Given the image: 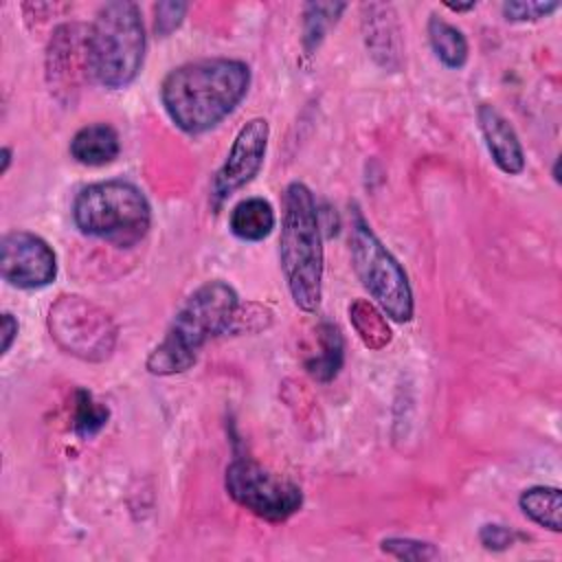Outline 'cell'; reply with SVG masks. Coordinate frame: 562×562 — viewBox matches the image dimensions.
<instances>
[{"instance_id":"1","label":"cell","mask_w":562,"mask_h":562,"mask_svg":"<svg viewBox=\"0 0 562 562\" xmlns=\"http://www.w3.org/2000/svg\"><path fill=\"white\" fill-rule=\"evenodd\" d=\"M248 86L250 68L246 61L228 57L195 59L167 72L160 83V103L180 132L195 136L233 114Z\"/></svg>"},{"instance_id":"2","label":"cell","mask_w":562,"mask_h":562,"mask_svg":"<svg viewBox=\"0 0 562 562\" xmlns=\"http://www.w3.org/2000/svg\"><path fill=\"white\" fill-rule=\"evenodd\" d=\"M239 296L222 279L204 281L173 314L165 336L149 351L145 367L154 375H176L189 371L200 349L215 336L228 334Z\"/></svg>"},{"instance_id":"3","label":"cell","mask_w":562,"mask_h":562,"mask_svg":"<svg viewBox=\"0 0 562 562\" xmlns=\"http://www.w3.org/2000/svg\"><path fill=\"white\" fill-rule=\"evenodd\" d=\"M279 261L294 305L316 312L323 296V233L314 193L305 182H290L281 200Z\"/></svg>"},{"instance_id":"4","label":"cell","mask_w":562,"mask_h":562,"mask_svg":"<svg viewBox=\"0 0 562 562\" xmlns=\"http://www.w3.org/2000/svg\"><path fill=\"white\" fill-rule=\"evenodd\" d=\"M72 220L86 237L132 248L149 233L151 206L134 182L112 178L92 182L75 195Z\"/></svg>"},{"instance_id":"5","label":"cell","mask_w":562,"mask_h":562,"mask_svg":"<svg viewBox=\"0 0 562 562\" xmlns=\"http://www.w3.org/2000/svg\"><path fill=\"white\" fill-rule=\"evenodd\" d=\"M90 72L108 90L127 88L145 61L147 35L136 2L116 0L103 4L90 24Z\"/></svg>"},{"instance_id":"6","label":"cell","mask_w":562,"mask_h":562,"mask_svg":"<svg viewBox=\"0 0 562 562\" xmlns=\"http://www.w3.org/2000/svg\"><path fill=\"white\" fill-rule=\"evenodd\" d=\"M349 250L353 270L375 305L395 323H408L415 314L413 288L404 266L373 233L362 211L353 206L349 224Z\"/></svg>"},{"instance_id":"7","label":"cell","mask_w":562,"mask_h":562,"mask_svg":"<svg viewBox=\"0 0 562 562\" xmlns=\"http://www.w3.org/2000/svg\"><path fill=\"white\" fill-rule=\"evenodd\" d=\"M46 321L57 347L83 362L108 360L119 340V327L110 312L79 294H61L50 305Z\"/></svg>"},{"instance_id":"8","label":"cell","mask_w":562,"mask_h":562,"mask_svg":"<svg viewBox=\"0 0 562 562\" xmlns=\"http://www.w3.org/2000/svg\"><path fill=\"white\" fill-rule=\"evenodd\" d=\"M224 487L239 507L268 522H283L303 505L296 483L272 474L250 457H235L228 463Z\"/></svg>"},{"instance_id":"9","label":"cell","mask_w":562,"mask_h":562,"mask_svg":"<svg viewBox=\"0 0 562 562\" xmlns=\"http://www.w3.org/2000/svg\"><path fill=\"white\" fill-rule=\"evenodd\" d=\"M90 26L79 22L59 24L46 46V83L61 105H72L90 72Z\"/></svg>"},{"instance_id":"10","label":"cell","mask_w":562,"mask_h":562,"mask_svg":"<svg viewBox=\"0 0 562 562\" xmlns=\"http://www.w3.org/2000/svg\"><path fill=\"white\" fill-rule=\"evenodd\" d=\"M270 140V125L255 116L244 123L226 154V160L211 180V204L220 209L233 193L244 189L261 171Z\"/></svg>"},{"instance_id":"11","label":"cell","mask_w":562,"mask_h":562,"mask_svg":"<svg viewBox=\"0 0 562 562\" xmlns=\"http://www.w3.org/2000/svg\"><path fill=\"white\" fill-rule=\"evenodd\" d=\"M0 274L18 290H42L57 277V257L31 231H9L0 241Z\"/></svg>"},{"instance_id":"12","label":"cell","mask_w":562,"mask_h":562,"mask_svg":"<svg viewBox=\"0 0 562 562\" xmlns=\"http://www.w3.org/2000/svg\"><path fill=\"white\" fill-rule=\"evenodd\" d=\"M362 37L373 61L386 70H397L402 64V29L391 4H362Z\"/></svg>"},{"instance_id":"13","label":"cell","mask_w":562,"mask_h":562,"mask_svg":"<svg viewBox=\"0 0 562 562\" xmlns=\"http://www.w3.org/2000/svg\"><path fill=\"white\" fill-rule=\"evenodd\" d=\"M476 121L494 165L507 176H518L525 169V151L512 123L490 103L476 108Z\"/></svg>"},{"instance_id":"14","label":"cell","mask_w":562,"mask_h":562,"mask_svg":"<svg viewBox=\"0 0 562 562\" xmlns=\"http://www.w3.org/2000/svg\"><path fill=\"white\" fill-rule=\"evenodd\" d=\"M68 149L79 165L103 167L116 160L121 151V138L110 123H90L75 132Z\"/></svg>"},{"instance_id":"15","label":"cell","mask_w":562,"mask_h":562,"mask_svg":"<svg viewBox=\"0 0 562 562\" xmlns=\"http://www.w3.org/2000/svg\"><path fill=\"white\" fill-rule=\"evenodd\" d=\"M277 224L274 209L263 198H246L237 202L228 217L231 233L241 241H261L266 239Z\"/></svg>"},{"instance_id":"16","label":"cell","mask_w":562,"mask_h":562,"mask_svg":"<svg viewBox=\"0 0 562 562\" xmlns=\"http://www.w3.org/2000/svg\"><path fill=\"white\" fill-rule=\"evenodd\" d=\"M426 33H428V42H430V48H432L435 57L446 68L457 70V68L465 66V61L470 57V44H468L461 29H457L454 24L443 20L441 15L432 13L428 18Z\"/></svg>"},{"instance_id":"17","label":"cell","mask_w":562,"mask_h":562,"mask_svg":"<svg viewBox=\"0 0 562 562\" xmlns=\"http://www.w3.org/2000/svg\"><path fill=\"white\" fill-rule=\"evenodd\" d=\"M347 314L353 331L358 334V338L367 349L378 351L393 340V331L386 321V314L375 303L367 299H353L349 303Z\"/></svg>"},{"instance_id":"18","label":"cell","mask_w":562,"mask_h":562,"mask_svg":"<svg viewBox=\"0 0 562 562\" xmlns=\"http://www.w3.org/2000/svg\"><path fill=\"white\" fill-rule=\"evenodd\" d=\"M318 342H321V353L310 358L305 362V371L316 380V382H331L345 362V340L338 329V325L325 321L318 325Z\"/></svg>"},{"instance_id":"19","label":"cell","mask_w":562,"mask_h":562,"mask_svg":"<svg viewBox=\"0 0 562 562\" xmlns=\"http://www.w3.org/2000/svg\"><path fill=\"white\" fill-rule=\"evenodd\" d=\"M518 505L536 525L558 533L562 529V494L560 487L533 485L520 492Z\"/></svg>"},{"instance_id":"20","label":"cell","mask_w":562,"mask_h":562,"mask_svg":"<svg viewBox=\"0 0 562 562\" xmlns=\"http://www.w3.org/2000/svg\"><path fill=\"white\" fill-rule=\"evenodd\" d=\"M347 9L345 2H307L303 7V50L305 55H314L321 46L329 29L338 22L340 13Z\"/></svg>"},{"instance_id":"21","label":"cell","mask_w":562,"mask_h":562,"mask_svg":"<svg viewBox=\"0 0 562 562\" xmlns=\"http://www.w3.org/2000/svg\"><path fill=\"white\" fill-rule=\"evenodd\" d=\"M110 411L105 404L97 402L90 391L77 389L72 404V430L81 439H92L108 424Z\"/></svg>"},{"instance_id":"22","label":"cell","mask_w":562,"mask_h":562,"mask_svg":"<svg viewBox=\"0 0 562 562\" xmlns=\"http://www.w3.org/2000/svg\"><path fill=\"white\" fill-rule=\"evenodd\" d=\"M380 549L395 558V560H411V562H426V560H437L441 558V551L426 540H415V538H384L380 542Z\"/></svg>"},{"instance_id":"23","label":"cell","mask_w":562,"mask_h":562,"mask_svg":"<svg viewBox=\"0 0 562 562\" xmlns=\"http://www.w3.org/2000/svg\"><path fill=\"white\" fill-rule=\"evenodd\" d=\"M560 9V2H531V0H509L503 2L501 11L509 22H536L549 18L553 11Z\"/></svg>"},{"instance_id":"24","label":"cell","mask_w":562,"mask_h":562,"mask_svg":"<svg viewBox=\"0 0 562 562\" xmlns=\"http://www.w3.org/2000/svg\"><path fill=\"white\" fill-rule=\"evenodd\" d=\"M187 11H189L187 2H173V0L158 2L154 7V33L160 37L171 35L182 24Z\"/></svg>"},{"instance_id":"25","label":"cell","mask_w":562,"mask_h":562,"mask_svg":"<svg viewBox=\"0 0 562 562\" xmlns=\"http://www.w3.org/2000/svg\"><path fill=\"white\" fill-rule=\"evenodd\" d=\"M518 533L505 525L487 522L479 529V540L487 551H505L516 542Z\"/></svg>"},{"instance_id":"26","label":"cell","mask_w":562,"mask_h":562,"mask_svg":"<svg viewBox=\"0 0 562 562\" xmlns=\"http://www.w3.org/2000/svg\"><path fill=\"white\" fill-rule=\"evenodd\" d=\"M248 316V321H257V323H261V325H266L268 327V323H270V312L266 310V307H259L257 310V314H246ZM252 331V327H248L246 325V318L239 314V307H237V312H235V318H233V325H231V331Z\"/></svg>"},{"instance_id":"27","label":"cell","mask_w":562,"mask_h":562,"mask_svg":"<svg viewBox=\"0 0 562 562\" xmlns=\"http://www.w3.org/2000/svg\"><path fill=\"white\" fill-rule=\"evenodd\" d=\"M18 329H20L18 318H15L13 314L4 312V314H2V356L9 353L13 340L18 338Z\"/></svg>"},{"instance_id":"28","label":"cell","mask_w":562,"mask_h":562,"mask_svg":"<svg viewBox=\"0 0 562 562\" xmlns=\"http://www.w3.org/2000/svg\"><path fill=\"white\" fill-rule=\"evenodd\" d=\"M0 158H2V165H0V173H7L9 171V167H11V158H13V151H11V147H2V151H0Z\"/></svg>"},{"instance_id":"29","label":"cell","mask_w":562,"mask_h":562,"mask_svg":"<svg viewBox=\"0 0 562 562\" xmlns=\"http://www.w3.org/2000/svg\"><path fill=\"white\" fill-rule=\"evenodd\" d=\"M443 7L446 9H450V11H454V13H465V11H472L474 7H476V2H468V4H454V2H443Z\"/></svg>"}]
</instances>
